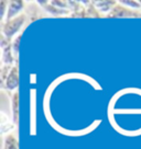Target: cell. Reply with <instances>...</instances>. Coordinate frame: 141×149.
I'll list each match as a JSON object with an SVG mask.
<instances>
[{
	"label": "cell",
	"mask_w": 141,
	"mask_h": 149,
	"mask_svg": "<svg viewBox=\"0 0 141 149\" xmlns=\"http://www.w3.org/2000/svg\"><path fill=\"white\" fill-rule=\"evenodd\" d=\"M24 14H21V15H18L16 18L11 19L9 21H7L5 24H4V29H2V32L6 35V37L10 40L11 37L13 36L16 33L19 31L21 26L23 25L24 23Z\"/></svg>",
	"instance_id": "6da1fadb"
},
{
	"label": "cell",
	"mask_w": 141,
	"mask_h": 149,
	"mask_svg": "<svg viewBox=\"0 0 141 149\" xmlns=\"http://www.w3.org/2000/svg\"><path fill=\"white\" fill-rule=\"evenodd\" d=\"M19 69L17 66L12 67V69L10 70V74L7 77L6 80V88L8 90H14L19 86Z\"/></svg>",
	"instance_id": "7a4b0ae2"
},
{
	"label": "cell",
	"mask_w": 141,
	"mask_h": 149,
	"mask_svg": "<svg viewBox=\"0 0 141 149\" xmlns=\"http://www.w3.org/2000/svg\"><path fill=\"white\" fill-rule=\"evenodd\" d=\"M23 9V1H11L8 5V11H7V21L18 17L21 10Z\"/></svg>",
	"instance_id": "3957f363"
},
{
	"label": "cell",
	"mask_w": 141,
	"mask_h": 149,
	"mask_svg": "<svg viewBox=\"0 0 141 149\" xmlns=\"http://www.w3.org/2000/svg\"><path fill=\"white\" fill-rule=\"evenodd\" d=\"M12 111H13V122L19 123V93L14 92L12 97Z\"/></svg>",
	"instance_id": "277c9868"
},
{
	"label": "cell",
	"mask_w": 141,
	"mask_h": 149,
	"mask_svg": "<svg viewBox=\"0 0 141 149\" xmlns=\"http://www.w3.org/2000/svg\"><path fill=\"white\" fill-rule=\"evenodd\" d=\"M1 45H2V49H4V61H5L6 64H11L12 63V57L10 55L11 46H10L9 40L6 41V38H4L2 42H1Z\"/></svg>",
	"instance_id": "5b68a950"
},
{
	"label": "cell",
	"mask_w": 141,
	"mask_h": 149,
	"mask_svg": "<svg viewBox=\"0 0 141 149\" xmlns=\"http://www.w3.org/2000/svg\"><path fill=\"white\" fill-rule=\"evenodd\" d=\"M108 17H138V15L136 13L131 12L130 10H122L120 7H117V8H115L113 10V13H110Z\"/></svg>",
	"instance_id": "8992f818"
},
{
	"label": "cell",
	"mask_w": 141,
	"mask_h": 149,
	"mask_svg": "<svg viewBox=\"0 0 141 149\" xmlns=\"http://www.w3.org/2000/svg\"><path fill=\"white\" fill-rule=\"evenodd\" d=\"M2 149H19L18 146V140L13 135H8L6 137L5 143H4V147Z\"/></svg>",
	"instance_id": "52a82bcc"
},
{
	"label": "cell",
	"mask_w": 141,
	"mask_h": 149,
	"mask_svg": "<svg viewBox=\"0 0 141 149\" xmlns=\"http://www.w3.org/2000/svg\"><path fill=\"white\" fill-rule=\"evenodd\" d=\"M20 38H21V35L17 37L16 40H14V43H13V51H14V54L17 55L18 53H19V43H20Z\"/></svg>",
	"instance_id": "ba28073f"
},
{
	"label": "cell",
	"mask_w": 141,
	"mask_h": 149,
	"mask_svg": "<svg viewBox=\"0 0 141 149\" xmlns=\"http://www.w3.org/2000/svg\"><path fill=\"white\" fill-rule=\"evenodd\" d=\"M121 3L125 6H130L132 8H140V5L137 1H121Z\"/></svg>",
	"instance_id": "9c48e42d"
},
{
	"label": "cell",
	"mask_w": 141,
	"mask_h": 149,
	"mask_svg": "<svg viewBox=\"0 0 141 149\" xmlns=\"http://www.w3.org/2000/svg\"><path fill=\"white\" fill-rule=\"evenodd\" d=\"M6 1H1L0 2V6H1V19H4V15H5V7H6Z\"/></svg>",
	"instance_id": "30bf717a"
}]
</instances>
